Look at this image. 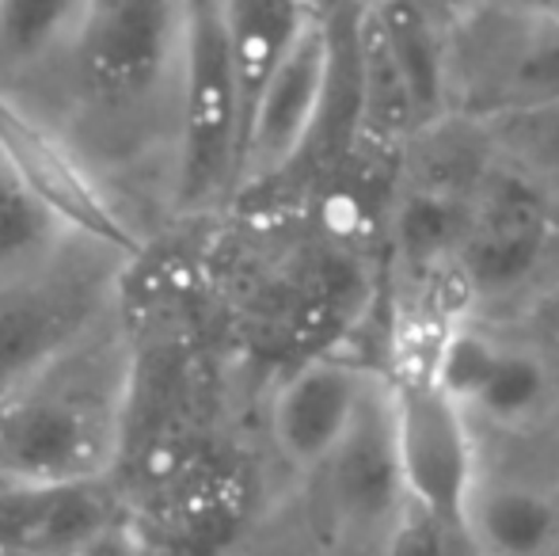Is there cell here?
<instances>
[{"label":"cell","mask_w":559,"mask_h":556,"mask_svg":"<svg viewBox=\"0 0 559 556\" xmlns=\"http://www.w3.org/2000/svg\"><path fill=\"white\" fill-rule=\"evenodd\" d=\"M191 111V0H96L61 81L23 119L31 141L81 176L107 229L183 210Z\"/></svg>","instance_id":"1"},{"label":"cell","mask_w":559,"mask_h":556,"mask_svg":"<svg viewBox=\"0 0 559 556\" xmlns=\"http://www.w3.org/2000/svg\"><path fill=\"white\" fill-rule=\"evenodd\" d=\"M138 347L115 309L84 340L0 389V484L88 488L115 476L130 430Z\"/></svg>","instance_id":"2"},{"label":"cell","mask_w":559,"mask_h":556,"mask_svg":"<svg viewBox=\"0 0 559 556\" xmlns=\"http://www.w3.org/2000/svg\"><path fill=\"white\" fill-rule=\"evenodd\" d=\"M133 245L81 229L50 263L0 282V389L15 386L122 309Z\"/></svg>","instance_id":"3"},{"label":"cell","mask_w":559,"mask_h":556,"mask_svg":"<svg viewBox=\"0 0 559 556\" xmlns=\"http://www.w3.org/2000/svg\"><path fill=\"white\" fill-rule=\"evenodd\" d=\"M449 111L499 119L559 99V12L476 4L445 27Z\"/></svg>","instance_id":"4"},{"label":"cell","mask_w":559,"mask_h":556,"mask_svg":"<svg viewBox=\"0 0 559 556\" xmlns=\"http://www.w3.org/2000/svg\"><path fill=\"white\" fill-rule=\"evenodd\" d=\"M456 268L476 305L540 301L559 282V217L540 187L502 168L476 202V222Z\"/></svg>","instance_id":"5"},{"label":"cell","mask_w":559,"mask_h":556,"mask_svg":"<svg viewBox=\"0 0 559 556\" xmlns=\"http://www.w3.org/2000/svg\"><path fill=\"white\" fill-rule=\"evenodd\" d=\"M389 389L404 496L468 527L472 496L484 481L476 419L430 374H396L389 378Z\"/></svg>","instance_id":"6"},{"label":"cell","mask_w":559,"mask_h":556,"mask_svg":"<svg viewBox=\"0 0 559 556\" xmlns=\"http://www.w3.org/2000/svg\"><path fill=\"white\" fill-rule=\"evenodd\" d=\"M335 61V20L332 12H324L305 27V35L297 38L294 50L282 58V66L251 104L240 138L236 187H259L266 179H278L309 149L332 104Z\"/></svg>","instance_id":"7"},{"label":"cell","mask_w":559,"mask_h":556,"mask_svg":"<svg viewBox=\"0 0 559 556\" xmlns=\"http://www.w3.org/2000/svg\"><path fill=\"white\" fill-rule=\"evenodd\" d=\"M438 386L464 404L472 419L502 430L530 427L556 412V378L545 355L522 343L499 340L464 320L449 335L435 370Z\"/></svg>","instance_id":"8"},{"label":"cell","mask_w":559,"mask_h":556,"mask_svg":"<svg viewBox=\"0 0 559 556\" xmlns=\"http://www.w3.org/2000/svg\"><path fill=\"white\" fill-rule=\"evenodd\" d=\"M377 374L343 358H317L294 370L271 397V442L289 469L320 473L361 416Z\"/></svg>","instance_id":"9"},{"label":"cell","mask_w":559,"mask_h":556,"mask_svg":"<svg viewBox=\"0 0 559 556\" xmlns=\"http://www.w3.org/2000/svg\"><path fill=\"white\" fill-rule=\"evenodd\" d=\"M320 473L328 476V496L338 519L354 530H373L377 537H384L407 499L392 423V389L384 374H377L358 423Z\"/></svg>","instance_id":"10"},{"label":"cell","mask_w":559,"mask_h":556,"mask_svg":"<svg viewBox=\"0 0 559 556\" xmlns=\"http://www.w3.org/2000/svg\"><path fill=\"white\" fill-rule=\"evenodd\" d=\"M96 0H0V99L31 115L61 81Z\"/></svg>","instance_id":"11"},{"label":"cell","mask_w":559,"mask_h":556,"mask_svg":"<svg viewBox=\"0 0 559 556\" xmlns=\"http://www.w3.org/2000/svg\"><path fill=\"white\" fill-rule=\"evenodd\" d=\"M81 229L92 225L31 171L23 145L0 122V282L50 263Z\"/></svg>","instance_id":"12"},{"label":"cell","mask_w":559,"mask_h":556,"mask_svg":"<svg viewBox=\"0 0 559 556\" xmlns=\"http://www.w3.org/2000/svg\"><path fill=\"white\" fill-rule=\"evenodd\" d=\"M107 484L88 488H12L0 484V553L73 556L115 534Z\"/></svg>","instance_id":"13"},{"label":"cell","mask_w":559,"mask_h":556,"mask_svg":"<svg viewBox=\"0 0 559 556\" xmlns=\"http://www.w3.org/2000/svg\"><path fill=\"white\" fill-rule=\"evenodd\" d=\"M400 187L449 199L479 202L502 171L491 127L472 115L449 111L435 122H423L400 145Z\"/></svg>","instance_id":"14"},{"label":"cell","mask_w":559,"mask_h":556,"mask_svg":"<svg viewBox=\"0 0 559 556\" xmlns=\"http://www.w3.org/2000/svg\"><path fill=\"white\" fill-rule=\"evenodd\" d=\"M479 556H556L559 496L530 481H479L468 507Z\"/></svg>","instance_id":"15"},{"label":"cell","mask_w":559,"mask_h":556,"mask_svg":"<svg viewBox=\"0 0 559 556\" xmlns=\"http://www.w3.org/2000/svg\"><path fill=\"white\" fill-rule=\"evenodd\" d=\"M222 12L228 46H233L236 84H240L243 122H248V111L263 84L294 50L305 27L324 12L317 8V0H222Z\"/></svg>","instance_id":"16"},{"label":"cell","mask_w":559,"mask_h":556,"mask_svg":"<svg viewBox=\"0 0 559 556\" xmlns=\"http://www.w3.org/2000/svg\"><path fill=\"white\" fill-rule=\"evenodd\" d=\"M377 27L412 88L415 111L423 122L449 115V81H445V27L430 20L419 0H369Z\"/></svg>","instance_id":"17"},{"label":"cell","mask_w":559,"mask_h":556,"mask_svg":"<svg viewBox=\"0 0 559 556\" xmlns=\"http://www.w3.org/2000/svg\"><path fill=\"white\" fill-rule=\"evenodd\" d=\"M472 222H476V202L400 187L396 210H392V245L407 275H423L461 260Z\"/></svg>","instance_id":"18"},{"label":"cell","mask_w":559,"mask_h":556,"mask_svg":"<svg viewBox=\"0 0 559 556\" xmlns=\"http://www.w3.org/2000/svg\"><path fill=\"white\" fill-rule=\"evenodd\" d=\"M502 168L537 187L559 184V99L487 119Z\"/></svg>","instance_id":"19"},{"label":"cell","mask_w":559,"mask_h":556,"mask_svg":"<svg viewBox=\"0 0 559 556\" xmlns=\"http://www.w3.org/2000/svg\"><path fill=\"white\" fill-rule=\"evenodd\" d=\"M381 556H479L468 527L404 499L381 537Z\"/></svg>","instance_id":"20"},{"label":"cell","mask_w":559,"mask_h":556,"mask_svg":"<svg viewBox=\"0 0 559 556\" xmlns=\"http://www.w3.org/2000/svg\"><path fill=\"white\" fill-rule=\"evenodd\" d=\"M537 320L545 324V332L552 335V340H559V282L537 301Z\"/></svg>","instance_id":"21"},{"label":"cell","mask_w":559,"mask_h":556,"mask_svg":"<svg viewBox=\"0 0 559 556\" xmlns=\"http://www.w3.org/2000/svg\"><path fill=\"white\" fill-rule=\"evenodd\" d=\"M111 537H115V534H111ZM111 537H104V542L88 545V549H81V553H73V556H133V553L115 549V545H111Z\"/></svg>","instance_id":"22"},{"label":"cell","mask_w":559,"mask_h":556,"mask_svg":"<svg viewBox=\"0 0 559 556\" xmlns=\"http://www.w3.org/2000/svg\"><path fill=\"white\" fill-rule=\"evenodd\" d=\"M552 430H556V442H559V404H556V412H552Z\"/></svg>","instance_id":"23"}]
</instances>
